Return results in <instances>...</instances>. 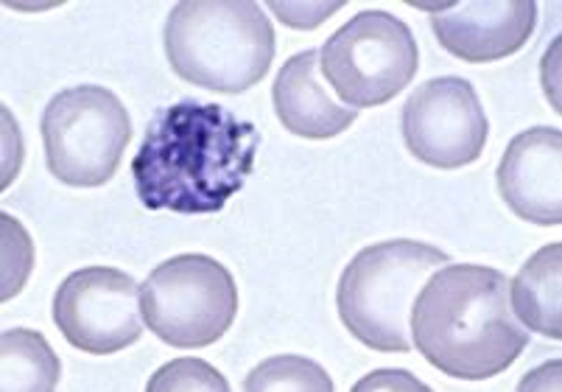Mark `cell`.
Here are the masks:
<instances>
[{
    "label": "cell",
    "mask_w": 562,
    "mask_h": 392,
    "mask_svg": "<svg viewBox=\"0 0 562 392\" xmlns=\"http://www.w3.org/2000/svg\"><path fill=\"white\" fill-rule=\"evenodd\" d=\"M258 146V126L227 107L193 99L162 107L132 157L137 200L155 213H218L252 175Z\"/></svg>",
    "instance_id": "1"
},
{
    "label": "cell",
    "mask_w": 562,
    "mask_h": 392,
    "mask_svg": "<svg viewBox=\"0 0 562 392\" xmlns=\"http://www.w3.org/2000/svg\"><path fill=\"white\" fill-rule=\"evenodd\" d=\"M412 345L451 379L484 381L513 368L529 331L509 303V278L493 267L448 264L412 305Z\"/></svg>",
    "instance_id": "2"
},
{
    "label": "cell",
    "mask_w": 562,
    "mask_h": 392,
    "mask_svg": "<svg viewBox=\"0 0 562 392\" xmlns=\"http://www.w3.org/2000/svg\"><path fill=\"white\" fill-rule=\"evenodd\" d=\"M168 65L213 93L255 88L274 59V29L249 0H182L166 20Z\"/></svg>",
    "instance_id": "3"
},
{
    "label": "cell",
    "mask_w": 562,
    "mask_h": 392,
    "mask_svg": "<svg viewBox=\"0 0 562 392\" xmlns=\"http://www.w3.org/2000/svg\"><path fill=\"white\" fill-rule=\"evenodd\" d=\"M451 258L431 244L395 238L361 249L339 278L336 309L361 345L381 354H408L412 305L428 278Z\"/></svg>",
    "instance_id": "4"
},
{
    "label": "cell",
    "mask_w": 562,
    "mask_h": 392,
    "mask_svg": "<svg viewBox=\"0 0 562 392\" xmlns=\"http://www.w3.org/2000/svg\"><path fill=\"white\" fill-rule=\"evenodd\" d=\"M48 171L70 188H99L115 177L130 146L132 121L124 101L99 85L56 93L43 112Z\"/></svg>",
    "instance_id": "5"
},
{
    "label": "cell",
    "mask_w": 562,
    "mask_h": 392,
    "mask_svg": "<svg viewBox=\"0 0 562 392\" xmlns=\"http://www.w3.org/2000/svg\"><path fill=\"white\" fill-rule=\"evenodd\" d=\"M140 312L157 339L171 348H207L218 343L238 314V287L211 256L162 261L140 289Z\"/></svg>",
    "instance_id": "6"
},
{
    "label": "cell",
    "mask_w": 562,
    "mask_h": 392,
    "mask_svg": "<svg viewBox=\"0 0 562 392\" xmlns=\"http://www.w3.org/2000/svg\"><path fill=\"white\" fill-rule=\"evenodd\" d=\"M420 51L412 29L381 9H367L330 34L319 51L325 81L350 110L381 107L395 99L417 74Z\"/></svg>",
    "instance_id": "7"
},
{
    "label": "cell",
    "mask_w": 562,
    "mask_h": 392,
    "mask_svg": "<svg viewBox=\"0 0 562 392\" xmlns=\"http://www.w3.org/2000/svg\"><path fill=\"white\" fill-rule=\"evenodd\" d=\"M54 323L76 350L110 356L143 336L140 289L115 267H85L54 294Z\"/></svg>",
    "instance_id": "8"
},
{
    "label": "cell",
    "mask_w": 562,
    "mask_h": 392,
    "mask_svg": "<svg viewBox=\"0 0 562 392\" xmlns=\"http://www.w3.org/2000/svg\"><path fill=\"white\" fill-rule=\"evenodd\" d=\"M403 141L431 168H462L476 163L487 144V115L476 88L462 76L426 81L403 104Z\"/></svg>",
    "instance_id": "9"
},
{
    "label": "cell",
    "mask_w": 562,
    "mask_h": 392,
    "mask_svg": "<svg viewBox=\"0 0 562 392\" xmlns=\"http://www.w3.org/2000/svg\"><path fill=\"white\" fill-rule=\"evenodd\" d=\"M538 23L531 0H462L431 14L434 37L464 63H498L529 43Z\"/></svg>",
    "instance_id": "10"
},
{
    "label": "cell",
    "mask_w": 562,
    "mask_h": 392,
    "mask_svg": "<svg viewBox=\"0 0 562 392\" xmlns=\"http://www.w3.org/2000/svg\"><path fill=\"white\" fill-rule=\"evenodd\" d=\"M498 193L524 222H562V132L531 126L509 141L498 166Z\"/></svg>",
    "instance_id": "11"
},
{
    "label": "cell",
    "mask_w": 562,
    "mask_h": 392,
    "mask_svg": "<svg viewBox=\"0 0 562 392\" xmlns=\"http://www.w3.org/2000/svg\"><path fill=\"white\" fill-rule=\"evenodd\" d=\"M274 112L289 132L308 141H328L350 130L359 110L336 101L319 74V51H300L280 68L272 88Z\"/></svg>",
    "instance_id": "12"
},
{
    "label": "cell",
    "mask_w": 562,
    "mask_h": 392,
    "mask_svg": "<svg viewBox=\"0 0 562 392\" xmlns=\"http://www.w3.org/2000/svg\"><path fill=\"white\" fill-rule=\"evenodd\" d=\"M562 247L549 244L538 249L529 261L520 267L509 283V303H513L515 317L520 325H529L531 331L560 339L562 336Z\"/></svg>",
    "instance_id": "13"
},
{
    "label": "cell",
    "mask_w": 562,
    "mask_h": 392,
    "mask_svg": "<svg viewBox=\"0 0 562 392\" xmlns=\"http://www.w3.org/2000/svg\"><path fill=\"white\" fill-rule=\"evenodd\" d=\"M59 356L40 331L12 328L0 336V392H54Z\"/></svg>",
    "instance_id": "14"
},
{
    "label": "cell",
    "mask_w": 562,
    "mask_h": 392,
    "mask_svg": "<svg viewBox=\"0 0 562 392\" xmlns=\"http://www.w3.org/2000/svg\"><path fill=\"white\" fill-rule=\"evenodd\" d=\"M244 392H334V381L316 361L285 354L249 370Z\"/></svg>",
    "instance_id": "15"
},
{
    "label": "cell",
    "mask_w": 562,
    "mask_h": 392,
    "mask_svg": "<svg viewBox=\"0 0 562 392\" xmlns=\"http://www.w3.org/2000/svg\"><path fill=\"white\" fill-rule=\"evenodd\" d=\"M146 392H233L229 390L227 379L218 373L213 365L202 359H193V356H182V359H173L168 365H162L160 370H155V376L146 384Z\"/></svg>",
    "instance_id": "16"
},
{
    "label": "cell",
    "mask_w": 562,
    "mask_h": 392,
    "mask_svg": "<svg viewBox=\"0 0 562 392\" xmlns=\"http://www.w3.org/2000/svg\"><path fill=\"white\" fill-rule=\"evenodd\" d=\"M350 392H434L420 379L401 368H381L367 373Z\"/></svg>",
    "instance_id": "17"
},
{
    "label": "cell",
    "mask_w": 562,
    "mask_h": 392,
    "mask_svg": "<svg viewBox=\"0 0 562 392\" xmlns=\"http://www.w3.org/2000/svg\"><path fill=\"white\" fill-rule=\"evenodd\" d=\"M515 392H562V361L551 359L540 368L529 370Z\"/></svg>",
    "instance_id": "18"
}]
</instances>
